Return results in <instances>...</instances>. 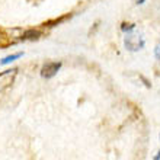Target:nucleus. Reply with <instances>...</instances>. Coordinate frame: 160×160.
I'll return each mask as SVG.
<instances>
[{"instance_id": "39448f33", "label": "nucleus", "mask_w": 160, "mask_h": 160, "mask_svg": "<svg viewBox=\"0 0 160 160\" xmlns=\"http://www.w3.org/2000/svg\"><path fill=\"white\" fill-rule=\"evenodd\" d=\"M21 57H23V52H15V54L6 55V57H3V58L0 60V66H8V64H10V63H13V61L19 60Z\"/></svg>"}, {"instance_id": "7ed1b4c3", "label": "nucleus", "mask_w": 160, "mask_h": 160, "mask_svg": "<svg viewBox=\"0 0 160 160\" xmlns=\"http://www.w3.org/2000/svg\"><path fill=\"white\" fill-rule=\"evenodd\" d=\"M16 74H18V68H9V70H4V72L0 73V93L12 86Z\"/></svg>"}, {"instance_id": "0eeeda50", "label": "nucleus", "mask_w": 160, "mask_h": 160, "mask_svg": "<svg viewBox=\"0 0 160 160\" xmlns=\"http://www.w3.org/2000/svg\"><path fill=\"white\" fill-rule=\"evenodd\" d=\"M154 57H156L157 61H160V42L154 47Z\"/></svg>"}, {"instance_id": "f257e3e1", "label": "nucleus", "mask_w": 160, "mask_h": 160, "mask_svg": "<svg viewBox=\"0 0 160 160\" xmlns=\"http://www.w3.org/2000/svg\"><path fill=\"white\" fill-rule=\"evenodd\" d=\"M124 47L130 52H138L146 47V39L143 35L131 32V34H127V37L124 38Z\"/></svg>"}, {"instance_id": "1a4fd4ad", "label": "nucleus", "mask_w": 160, "mask_h": 160, "mask_svg": "<svg viewBox=\"0 0 160 160\" xmlns=\"http://www.w3.org/2000/svg\"><path fill=\"white\" fill-rule=\"evenodd\" d=\"M153 160H160V152H157V154L154 156V159H153Z\"/></svg>"}, {"instance_id": "6e6552de", "label": "nucleus", "mask_w": 160, "mask_h": 160, "mask_svg": "<svg viewBox=\"0 0 160 160\" xmlns=\"http://www.w3.org/2000/svg\"><path fill=\"white\" fill-rule=\"evenodd\" d=\"M147 2V0H134V3L137 4V6H141V4H144Z\"/></svg>"}, {"instance_id": "20e7f679", "label": "nucleus", "mask_w": 160, "mask_h": 160, "mask_svg": "<svg viewBox=\"0 0 160 160\" xmlns=\"http://www.w3.org/2000/svg\"><path fill=\"white\" fill-rule=\"evenodd\" d=\"M42 32L38 29H29V31H25L22 32L21 35V39L22 41H37V39L41 38Z\"/></svg>"}, {"instance_id": "423d86ee", "label": "nucleus", "mask_w": 160, "mask_h": 160, "mask_svg": "<svg viewBox=\"0 0 160 160\" xmlns=\"http://www.w3.org/2000/svg\"><path fill=\"white\" fill-rule=\"evenodd\" d=\"M135 28H137V25L135 23H132V22H122L121 23V32H124V34H131V32H134Z\"/></svg>"}, {"instance_id": "f03ea898", "label": "nucleus", "mask_w": 160, "mask_h": 160, "mask_svg": "<svg viewBox=\"0 0 160 160\" xmlns=\"http://www.w3.org/2000/svg\"><path fill=\"white\" fill-rule=\"evenodd\" d=\"M63 63L61 61H47L41 67V77L45 80H50L57 76V73L61 70Z\"/></svg>"}]
</instances>
